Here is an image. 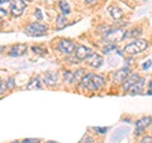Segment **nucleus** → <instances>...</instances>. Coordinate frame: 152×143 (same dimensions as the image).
<instances>
[{
    "mask_svg": "<svg viewBox=\"0 0 152 143\" xmlns=\"http://www.w3.org/2000/svg\"><path fill=\"white\" fill-rule=\"evenodd\" d=\"M27 52V45H23V43H19V45H15L10 50L9 55L13 56V57H19V56H23Z\"/></svg>",
    "mask_w": 152,
    "mask_h": 143,
    "instance_id": "13",
    "label": "nucleus"
},
{
    "mask_svg": "<svg viewBox=\"0 0 152 143\" xmlns=\"http://www.w3.org/2000/svg\"><path fill=\"white\" fill-rule=\"evenodd\" d=\"M91 55H93L91 48H89L86 46H79L75 51V57H76V60H79V61L88 60Z\"/></svg>",
    "mask_w": 152,
    "mask_h": 143,
    "instance_id": "6",
    "label": "nucleus"
},
{
    "mask_svg": "<svg viewBox=\"0 0 152 143\" xmlns=\"http://www.w3.org/2000/svg\"><path fill=\"white\" fill-rule=\"evenodd\" d=\"M93 129H94L95 132H98L99 134H104V133L108 132V128H102V127H94Z\"/></svg>",
    "mask_w": 152,
    "mask_h": 143,
    "instance_id": "25",
    "label": "nucleus"
},
{
    "mask_svg": "<svg viewBox=\"0 0 152 143\" xmlns=\"http://www.w3.org/2000/svg\"><path fill=\"white\" fill-rule=\"evenodd\" d=\"M32 51L34 52V53H37V55H47V50L46 48H42V47H38V46H33L32 47Z\"/></svg>",
    "mask_w": 152,
    "mask_h": 143,
    "instance_id": "21",
    "label": "nucleus"
},
{
    "mask_svg": "<svg viewBox=\"0 0 152 143\" xmlns=\"http://www.w3.org/2000/svg\"><path fill=\"white\" fill-rule=\"evenodd\" d=\"M60 9H61V12H62L64 15H66V14H69L70 13V5L66 1H60Z\"/></svg>",
    "mask_w": 152,
    "mask_h": 143,
    "instance_id": "20",
    "label": "nucleus"
},
{
    "mask_svg": "<svg viewBox=\"0 0 152 143\" xmlns=\"http://www.w3.org/2000/svg\"><path fill=\"white\" fill-rule=\"evenodd\" d=\"M85 76V70L84 69H79L76 70L74 75H72V81L71 82L72 84H80V81H81V79Z\"/></svg>",
    "mask_w": 152,
    "mask_h": 143,
    "instance_id": "16",
    "label": "nucleus"
},
{
    "mask_svg": "<svg viewBox=\"0 0 152 143\" xmlns=\"http://www.w3.org/2000/svg\"><path fill=\"white\" fill-rule=\"evenodd\" d=\"M66 20H67V19H66V17L64 15V14H62V15H58V17H57V20H56L57 28H58V29H62V28H65V27H66V23H67Z\"/></svg>",
    "mask_w": 152,
    "mask_h": 143,
    "instance_id": "18",
    "label": "nucleus"
},
{
    "mask_svg": "<svg viewBox=\"0 0 152 143\" xmlns=\"http://www.w3.org/2000/svg\"><path fill=\"white\" fill-rule=\"evenodd\" d=\"M47 26L45 24H41V23H32V24L27 26L26 27V34L27 36H31V37H42L47 34Z\"/></svg>",
    "mask_w": 152,
    "mask_h": 143,
    "instance_id": "2",
    "label": "nucleus"
},
{
    "mask_svg": "<svg viewBox=\"0 0 152 143\" xmlns=\"http://www.w3.org/2000/svg\"><path fill=\"white\" fill-rule=\"evenodd\" d=\"M145 79L143 77H140L138 80H137V82L133 85V86L129 88V94L131 95H137V94H141L142 91H143V86H145Z\"/></svg>",
    "mask_w": 152,
    "mask_h": 143,
    "instance_id": "11",
    "label": "nucleus"
},
{
    "mask_svg": "<svg viewBox=\"0 0 152 143\" xmlns=\"http://www.w3.org/2000/svg\"><path fill=\"white\" fill-rule=\"evenodd\" d=\"M129 75H131V72H129V69H128V67L118 70L113 75V82L114 84H123Z\"/></svg>",
    "mask_w": 152,
    "mask_h": 143,
    "instance_id": "7",
    "label": "nucleus"
},
{
    "mask_svg": "<svg viewBox=\"0 0 152 143\" xmlns=\"http://www.w3.org/2000/svg\"><path fill=\"white\" fill-rule=\"evenodd\" d=\"M103 85H104V77H103V76L102 75H94L93 74L88 89L91 90V91H98V90H100V88L103 86Z\"/></svg>",
    "mask_w": 152,
    "mask_h": 143,
    "instance_id": "5",
    "label": "nucleus"
},
{
    "mask_svg": "<svg viewBox=\"0 0 152 143\" xmlns=\"http://www.w3.org/2000/svg\"><path fill=\"white\" fill-rule=\"evenodd\" d=\"M140 143H152V137H151V136H145V137L141 139Z\"/></svg>",
    "mask_w": 152,
    "mask_h": 143,
    "instance_id": "28",
    "label": "nucleus"
},
{
    "mask_svg": "<svg viewBox=\"0 0 152 143\" xmlns=\"http://www.w3.org/2000/svg\"><path fill=\"white\" fill-rule=\"evenodd\" d=\"M151 123H152V118L151 117H145V118L140 119V120L136 123V134H141V133H143L145 129L151 124Z\"/></svg>",
    "mask_w": 152,
    "mask_h": 143,
    "instance_id": "8",
    "label": "nucleus"
},
{
    "mask_svg": "<svg viewBox=\"0 0 152 143\" xmlns=\"http://www.w3.org/2000/svg\"><path fill=\"white\" fill-rule=\"evenodd\" d=\"M10 143H20V142H18V141H14V142H10Z\"/></svg>",
    "mask_w": 152,
    "mask_h": 143,
    "instance_id": "35",
    "label": "nucleus"
},
{
    "mask_svg": "<svg viewBox=\"0 0 152 143\" xmlns=\"http://www.w3.org/2000/svg\"><path fill=\"white\" fill-rule=\"evenodd\" d=\"M147 48V41L146 39H136L133 41L132 43L127 45L124 47V52L127 55H138V53H142Z\"/></svg>",
    "mask_w": 152,
    "mask_h": 143,
    "instance_id": "1",
    "label": "nucleus"
},
{
    "mask_svg": "<svg viewBox=\"0 0 152 143\" xmlns=\"http://www.w3.org/2000/svg\"><path fill=\"white\" fill-rule=\"evenodd\" d=\"M26 9L24 0H12L10 1V12L14 17H20Z\"/></svg>",
    "mask_w": 152,
    "mask_h": 143,
    "instance_id": "3",
    "label": "nucleus"
},
{
    "mask_svg": "<svg viewBox=\"0 0 152 143\" xmlns=\"http://www.w3.org/2000/svg\"><path fill=\"white\" fill-rule=\"evenodd\" d=\"M27 89L28 90H32V89H41V80L39 77H33L29 84L27 85Z\"/></svg>",
    "mask_w": 152,
    "mask_h": 143,
    "instance_id": "17",
    "label": "nucleus"
},
{
    "mask_svg": "<svg viewBox=\"0 0 152 143\" xmlns=\"http://www.w3.org/2000/svg\"><path fill=\"white\" fill-rule=\"evenodd\" d=\"M140 79V76H138V74H132V75H129L128 77L126 79V81L122 84V88H123V90L124 91H128L129 90V88L131 86H133L136 82H137V80Z\"/></svg>",
    "mask_w": 152,
    "mask_h": 143,
    "instance_id": "12",
    "label": "nucleus"
},
{
    "mask_svg": "<svg viewBox=\"0 0 152 143\" xmlns=\"http://www.w3.org/2000/svg\"><path fill=\"white\" fill-rule=\"evenodd\" d=\"M151 65H152V61H148V62L143 63V66H142V69H143V70H147V69H150V67H151Z\"/></svg>",
    "mask_w": 152,
    "mask_h": 143,
    "instance_id": "30",
    "label": "nucleus"
},
{
    "mask_svg": "<svg viewBox=\"0 0 152 143\" xmlns=\"http://www.w3.org/2000/svg\"><path fill=\"white\" fill-rule=\"evenodd\" d=\"M27 1H32V0H27Z\"/></svg>",
    "mask_w": 152,
    "mask_h": 143,
    "instance_id": "36",
    "label": "nucleus"
},
{
    "mask_svg": "<svg viewBox=\"0 0 152 143\" xmlns=\"http://www.w3.org/2000/svg\"><path fill=\"white\" fill-rule=\"evenodd\" d=\"M91 76H93V74H86L81 79V81H80V85H81L83 89H88L89 82H90V80H91Z\"/></svg>",
    "mask_w": 152,
    "mask_h": 143,
    "instance_id": "19",
    "label": "nucleus"
},
{
    "mask_svg": "<svg viewBox=\"0 0 152 143\" xmlns=\"http://www.w3.org/2000/svg\"><path fill=\"white\" fill-rule=\"evenodd\" d=\"M124 37V32L121 31V29H117V31H108V34H107V39L108 42H119L123 39Z\"/></svg>",
    "mask_w": 152,
    "mask_h": 143,
    "instance_id": "10",
    "label": "nucleus"
},
{
    "mask_svg": "<svg viewBox=\"0 0 152 143\" xmlns=\"http://www.w3.org/2000/svg\"><path fill=\"white\" fill-rule=\"evenodd\" d=\"M39 141L36 139V138H26V139H23L20 143H38Z\"/></svg>",
    "mask_w": 152,
    "mask_h": 143,
    "instance_id": "27",
    "label": "nucleus"
},
{
    "mask_svg": "<svg viewBox=\"0 0 152 143\" xmlns=\"http://www.w3.org/2000/svg\"><path fill=\"white\" fill-rule=\"evenodd\" d=\"M47 143H57V142H55V141H50V142H47Z\"/></svg>",
    "mask_w": 152,
    "mask_h": 143,
    "instance_id": "34",
    "label": "nucleus"
},
{
    "mask_svg": "<svg viewBox=\"0 0 152 143\" xmlns=\"http://www.w3.org/2000/svg\"><path fill=\"white\" fill-rule=\"evenodd\" d=\"M7 90H8L7 81H0V95H4Z\"/></svg>",
    "mask_w": 152,
    "mask_h": 143,
    "instance_id": "23",
    "label": "nucleus"
},
{
    "mask_svg": "<svg viewBox=\"0 0 152 143\" xmlns=\"http://www.w3.org/2000/svg\"><path fill=\"white\" fill-rule=\"evenodd\" d=\"M36 17L38 20H42V13H41V9H36Z\"/></svg>",
    "mask_w": 152,
    "mask_h": 143,
    "instance_id": "29",
    "label": "nucleus"
},
{
    "mask_svg": "<svg viewBox=\"0 0 152 143\" xmlns=\"http://www.w3.org/2000/svg\"><path fill=\"white\" fill-rule=\"evenodd\" d=\"M45 82L48 86H53L57 84V74L55 71H47L45 74Z\"/></svg>",
    "mask_w": 152,
    "mask_h": 143,
    "instance_id": "14",
    "label": "nucleus"
},
{
    "mask_svg": "<svg viewBox=\"0 0 152 143\" xmlns=\"http://www.w3.org/2000/svg\"><path fill=\"white\" fill-rule=\"evenodd\" d=\"M108 12H109V14L112 15V18L115 19V20H118V19H121V18L123 17V12H122L118 7H114V5L109 7V8H108Z\"/></svg>",
    "mask_w": 152,
    "mask_h": 143,
    "instance_id": "15",
    "label": "nucleus"
},
{
    "mask_svg": "<svg viewBox=\"0 0 152 143\" xmlns=\"http://www.w3.org/2000/svg\"><path fill=\"white\" fill-rule=\"evenodd\" d=\"M75 48H76L75 43L70 39H62L58 43V51H61L65 55H71L72 52H75Z\"/></svg>",
    "mask_w": 152,
    "mask_h": 143,
    "instance_id": "4",
    "label": "nucleus"
},
{
    "mask_svg": "<svg viewBox=\"0 0 152 143\" xmlns=\"http://www.w3.org/2000/svg\"><path fill=\"white\" fill-rule=\"evenodd\" d=\"M72 75H74V72H70V71H67V72L65 74V81L71 82V81H72Z\"/></svg>",
    "mask_w": 152,
    "mask_h": 143,
    "instance_id": "26",
    "label": "nucleus"
},
{
    "mask_svg": "<svg viewBox=\"0 0 152 143\" xmlns=\"http://www.w3.org/2000/svg\"><path fill=\"white\" fill-rule=\"evenodd\" d=\"M140 34H141V29H132L131 32H126L123 38H126V37H136V36H140Z\"/></svg>",
    "mask_w": 152,
    "mask_h": 143,
    "instance_id": "22",
    "label": "nucleus"
},
{
    "mask_svg": "<svg viewBox=\"0 0 152 143\" xmlns=\"http://www.w3.org/2000/svg\"><path fill=\"white\" fill-rule=\"evenodd\" d=\"M7 85H8V89H9V90H12V89L15 88V81H14L13 77H10V79L7 81Z\"/></svg>",
    "mask_w": 152,
    "mask_h": 143,
    "instance_id": "24",
    "label": "nucleus"
},
{
    "mask_svg": "<svg viewBox=\"0 0 152 143\" xmlns=\"http://www.w3.org/2000/svg\"><path fill=\"white\" fill-rule=\"evenodd\" d=\"M88 3H94V1H96V0H86Z\"/></svg>",
    "mask_w": 152,
    "mask_h": 143,
    "instance_id": "33",
    "label": "nucleus"
},
{
    "mask_svg": "<svg viewBox=\"0 0 152 143\" xmlns=\"http://www.w3.org/2000/svg\"><path fill=\"white\" fill-rule=\"evenodd\" d=\"M148 90H147V91H148V93H147V94H148V95H152V80L150 81V82H148Z\"/></svg>",
    "mask_w": 152,
    "mask_h": 143,
    "instance_id": "32",
    "label": "nucleus"
},
{
    "mask_svg": "<svg viewBox=\"0 0 152 143\" xmlns=\"http://www.w3.org/2000/svg\"><path fill=\"white\" fill-rule=\"evenodd\" d=\"M88 65L90 66V67H93V69L100 67V66L103 65V57L100 55H98V53H93L88 58Z\"/></svg>",
    "mask_w": 152,
    "mask_h": 143,
    "instance_id": "9",
    "label": "nucleus"
},
{
    "mask_svg": "<svg viewBox=\"0 0 152 143\" xmlns=\"http://www.w3.org/2000/svg\"><path fill=\"white\" fill-rule=\"evenodd\" d=\"M7 14H8L7 10H4V9H0V19H1V18H5Z\"/></svg>",
    "mask_w": 152,
    "mask_h": 143,
    "instance_id": "31",
    "label": "nucleus"
}]
</instances>
